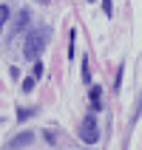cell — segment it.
Wrapping results in <instances>:
<instances>
[{
  "label": "cell",
  "instance_id": "obj_1",
  "mask_svg": "<svg viewBox=\"0 0 142 150\" xmlns=\"http://www.w3.org/2000/svg\"><path fill=\"white\" fill-rule=\"evenodd\" d=\"M49 37H51V31L46 28V25H40V28L29 31V37H26V48H23L26 59H37V57H40L43 48L49 45Z\"/></svg>",
  "mask_w": 142,
  "mask_h": 150
},
{
  "label": "cell",
  "instance_id": "obj_2",
  "mask_svg": "<svg viewBox=\"0 0 142 150\" xmlns=\"http://www.w3.org/2000/svg\"><path fill=\"white\" fill-rule=\"evenodd\" d=\"M80 139L85 144H97L100 139V127H97V116H85L83 125H80Z\"/></svg>",
  "mask_w": 142,
  "mask_h": 150
},
{
  "label": "cell",
  "instance_id": "obj_3",
  "mask_svg": "<svg viewBox=\"0 0 142 150\" xmlns=\"http://www.w3.org/2000/svg\"><path fill=\"white\" fill-rule=\"evenodd\" d=\"M31 130H29V133H20V136H14V139H11V142L6 144V147H29V144H31Z\"/></svg>",
  "mask_w": 142,
  "mask_h": 150
},
{
  "label": "cell",
  "instance_id": "obj_4",
  "mask_svg": "<svg viewBox=\"0 0 142 150\" xmlns=\"http://www.w3.org/2000/svg\"><path fill=\"white\" fill-rule=\"evenodd\" d=\"M26 23H29V11H23V14H20V20H17V25H14V31H23Z\"/></svg>",
  "mask_w": 142,
  "mask_h": 150
},
{
  "label": "cell",
  "instance_id": "obj_5",
  "mask_svg": "<svg viewBox=\"0 0 142 150\" xmlns=\"http://www.w3.org/2000/svg\"><path fill=\"white\" fill-rule=\"evenodd\" d=\"M9 20V6H0V34H3V25Z\"/></svg>",
  "mask_w": 142,
  "mask_h": 150
},
{
  "label": "cell",
  "instance_id": "obj_6",
  "mask_svg": "<svg viewBox=\"0 0 142 150\" xmlns=\"http://www.w3.org/2000/svg\"><path fill=\"white\" fill-rule=\"evenodd\" d=\"M100 88H94V91H91V105H94V108H100Z\"/></svg>",
  "mask_w": 142,
  "mask_h": 150
},
{
  "label": "cell",
  "instance_id": "obj_7",
  "mask_svg": "<svg viewBox=\"0 0 142 150\" xmlns=\"http://www.w3.org/2000/svg\"><path fill=\"white\" fill-rule=\"evenodd\" d=\"M83 79H85V82L91 79V71H88V59H83Z\"/></svg>",
  "mask_w": 142,
  "mask_h": 150
},
{
  "label": "cell",
  "instance_id": "obj_8",
  "mask_svg": "<svg viewBox=\"0 0 142 150\" xmlns=\"http://www.w3.org/2000/svg\"><path fill=\"white\" fill-rule=\"evenodd\" d=\"M102 8H105V14H111V11H114V3H111V0H102Z\"/></svg>",
  "mask_w": 142,
  "mask_h": 150
},
{
  "label": "cell",
  "instance_id": "obj_9",
  "mask_svg": "<svg viewBox=\"0 0 142 150\" xmlns=\"http://www.w3.org/2000/svg\"><path fill=\"white\" fill-rule=\"evenodd\" d=\"M40 76H43V65L37 62V65H34V79H40Z\"/></svg>",
  "mask_w": 142,
  "mask_h": 150
},
{
  "label": "cell",
  "instance_id": "obj_10",
  "mask_svg": "<svg viewBox=\"0 0 142 150\" xmlns=\"http://www.w3.org/2000/svg\"><path fill=\"white\" fill-rule=\"evenodd\" d=\"M37 3H51V0H37Z\"/></svg>",
  "mask_w": 142,
  "mask_h": 150
}]
</instances>
